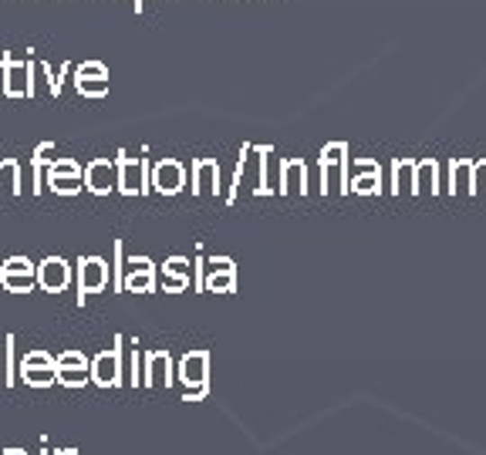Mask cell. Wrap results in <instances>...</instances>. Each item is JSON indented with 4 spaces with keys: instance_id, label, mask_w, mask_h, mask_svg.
I'll return each instance as SVG.
<instances>
[{
    "instance_id": "1",
    "label": "cell",
    "mask_w": 486,
    "mask_h": 455,
    "mask_svg": "<svg viewBox=\"0 0 486 455\" xmlns=\"http://www.w3.org/2000/svg\"><path fill=\"white\" fill-rule=\"evenodd\" d=\"M0 71H4V94L7 98H31L34 94V61H17L11 51H4Z\"/></svg>"
},
{
    "instance_id": "2",
    "label": "cell",
    "mask_w": 486,
    "mask_h": 455,
    "mask_svg": "<svg viewBox=\"0 0 486 455\" xmlns=\"http://www.w3.org/2000/svg\"><path fill=\"white\" fill-rule=\"evenodd\" d=\"M152 189L146 159H129L125 152L119 156V192L122 196H142Z\"/></svg>"
},
{
    "instance_id": "3",
    "label": "cell",
    "mask_w": 486,
    "mask_h": 455,
    "mask_svg": "<svg viewBox=\"0 0 486 455\" xmlns=\"http://www.w3.org/2000/svg\"><path fill=\"white\" fill-rule=\"evenodd\" d=\"M331 175L341 179V189L348 192V146L345 142H331L321 148V186H331Z\"/></svg>"
},
{
    "instance_id": "4",
    "label": "cell",
    "mask_w": 486,
    "mask_h": 455,
    "mask_svg": "<svg viewBox=\"0 0 486 455\" xmlns=\"http://www.w3.org/2000/svg\"><path fill=\"white\" fill-rule=\"evenodd\" d=\"M85 189L94 196H105L112 189H119V162L94 159L85 165Z\"/></svg>"
},
{
    "instance_id": "5",
    "label": "cell",
    "mask_w": 486,
    "mask_h": 455,
    "mask_svg": "<svg viewBox=\"0 0 486 455\" xmlns=\"http://www.w3.org/2000/svg\"><path fill=\"white\" fill-rule=\"evenodd\" d=\"M108 283V263L102 256H85L78 263V304H85L88 294H98L105 290Z\"/></svg>"
},
{
    "instance_id": "6",
    "label": "cell",
    "mask_w": 486,
    "mask_h": 455,
    "mask_svg": "<svg viewBox=\"0 0 486 455\" xmlns=\"http://www.w3.org/2000/svg\"><path fill=\"white\" fill-rule=\"evenodd\" d=\"M186 186V165L176 159H159L152 165V189L159 196H176L179 189Z\"/></svg>"
},
{
    "instance_id": "7",
    "label": "cell",
    "mask_w": 486,
    "mask_h": 455,
    "mask_svg": "<svg viewBox=\"0 0 486 455\" xmlns=\"http://www.w3.org/2000/svg\"><path fill=\"white\" fill-rule=\"evenodd\" d=\"M206 368H210V351H189L179 361V378H183L186 388H193L196 398L206 391Z\"/></svg>"
},
{
    "instance_id": "8",
    "label": "cell",
    "mask_w": 486,
    "mask_h": 455,
    "mask_svg": "<svg viewBox=\"0 0 486 455\" xmlns=\"http://www.w3.org/2000/svg\"><path fill=\"white\" fill-rule=\"evenodd\" d=\"M92 381L94 385H102V388H112V385H122L125 378H122V354L119 348H108L102 354H94L92 358Z\"/></svg>"
},
{
    "instance_id": "9",
    "label": "cell",
    "mask_w": 486,
    "mask_h": 455,
    "mask_svg": "<svg viewBox=\"0 0 486 455\" xmlns=\"http://www.w3.org/2000/svg\"><path fill=\"white\" fill-rule=\"evenodd\" d=\"M71 281V267H68V260L61 256H48L44 263L38 267V283L44 290H51V294H61Z\"/></svg>"
},
{
    "instance_id": "10",
    "label": "cell",
    "mask_w": 486,
    "mask_h": 455,
    "mask_svg": "<svg viewBox=\"0 0 486 455\" xmlns=\"http://www.w3.org/2000/svg\"><path fill=\"white\" fill-rule=\"evenodd\" d=\"M216 189H220V162L213 159L193 162V192L196 196H210Z\"/></svg>"
},
{
    "instance_id": "11",
    "label": "cell",
    "mask_w": 486,
    "mask_h": 455,
    "mask_svg": "<svg viewBox=\"0 0 486 455\" xmlns=\"http://www.w3.org/2000/svg\"><path fill=\"white\" fill-rule=\"evenodd\" d=\"M281 192H308V169L301 159H284L281 162Z\"/></svg>"
},
{
    "instance_id": "12",
    "label": "cell",
    "mask_w": 486,
    "mask_h": 455,
    "mask_svg": "<svg viewBox=\"0 0 486 455\" xmlns=\"http://www.w3.org/2000/svg\"><path fill=\"white\" fill-rule=\"evenodd\" d=\"M146 385H152V388L169 385V354L166 351H148L146 354Z\"/></svg>"
},
{
    "instance_id": "13",
    "label": "cell",
    "mask_w": 486,
    "mask_h": 455,
    "mask_svg": "<svg viewBox=\"0 0 486 455\" xmlns=\"http://www.w3.org/2000/svg\"><path fill=\"white\" fill-rule=\"evenodd\" d=\"M362 169L364 173L348 183V192H358V196H375L378 189H382V169H378V165H362Z\"/></svg>"
},
{
    "instance_id": "14",
    "label": "cell",
    "mask_w": 486,
    "mask_h": 455,
    "mask_svg": "<svg viewBox=\"0 0 486 455\" xmlns=\"http://www.w3.org/2000/svg\"><path fill=\"white\" fill-rule=\"evenodd\" d=\"M392 189L395 192H416V162L409 159H399L395 165H392Z\"/></svg>"
},
{
    "instance_id": "15",
    "label": "cell",
    "mask_w": 486,
    "mask_h": 455,
    "mask_svg": "<svg viewBox=\"0 0 486 455\" xmlns=\"http://www.w3.org/2000/svg\"><path fill=\"white\" fill-rule=\"evenodd\" d=\"M21 192V162L0 159V196H17Z\"/></svg>"
},
{
    "instance_id": "16",
    "label": "cell",
    "mask_w": 486,
    "mask_h": 455,
    "mask_svg": "<svg viewBox=\"0 0 486 455\" xmlns=\"http://www.w3.org/2000/svg\"><path fill=\"white\" fill-rule=\"evenodd\" d=\"M422 189L439 192V165H436V159L416 162V192H422Z\"/></svg>"
},
{
    "instance_id": "17",
    "label": "cell",
    "mask_w": 486,
    "mask_h": 455,
    "mask_svg": "<svg viewBox=\"0 0 486 455\" xmlns=\"http://www.w3.org/2000/svg\"><path fill=\"white\" fill-rule=\"evenodd\" d=\"M453 192H472V162L470 159H453Z\"/></svg>"
},
{
    "instance_id": "18",
    "label": "cell",
    "mask_w": 486,
    "mask_h": 455,
    "mask_svg": "<svg viewBox=\"0 0 486 455\" xmlns=\"http://www.w3.org/2000/svg\"><path fill=\"white\" fill-rule=\"evenodd\" d=\"M48 186L58 192V196H75L85 186V175H48Z\"/></svg>"
},
{
    "instance_id": "19",
    "label": "cell",
    "mask_w": 486,
    "mask_h": 455,
    "mask_svg": "<svg viewBox=\"0 0 486 455\" xmlns=\"http://www.w3.org/2000/svg\"><path fill=\"white\" fill-rule=\"evenodd\" d=\"M0 287L11 294H31L34 290V277L31 273H0Z\"/></svg>"
},
{
    "instance_id": "20",
    "label": "cell",
    "mask_w": 486,
    "mask_h": 455,
    "mask_svg": "<svg viewBox=\"0 0 486 455\" xmlns=\"http://www.w3.org/2000/svg\"><path fill=\"white\" fill-rule=\"evenodd\" d=\"M21 378L31 388H48V385L58 381V368H31V371H21Z\"/></svg>"
},
{
    "instance_id": "21",
    "label": "cell",
    "mask_w": 486,
    "mask_h": 455,
    "mask_svg": "<svg viewBox=\"0 0 486 455\" xmlns=\"http://www.w3.org/2000/svg\"><path fill=\"white\" fill-rule=\"evenodd\" d=\"M156 287V273H125L122 290H132V294H148Z\"/></svg>"
},
{
    "instance_id": "22",
    "label": "cell",
    "mask_w": 486,
    "mask_h": 455,
    "mask_svg": "<svg viewBox=\"0 0 486 455\" xmlns=\"http://www.w3.org/2000/svg\"><path fill=\"white\" fill-rule=\"evenodd\" d=\"M58 381L65 388H81L85 381H92V368H58Z\"/></svg>"
},
{
    "instance_id": "23",
    "label": "cell",
    "mask_w": 486,
    "mask_h": 455,
    "mask_svg": "<svg viewBox=\"0 0 486 455\" xmlns=\"http://www.w3.org/2000/svg\"><path fill=\"white\" fill-rule=\"evenodd\" d=\"M31 368H58V358L48 351H27L21 358V371H31Z\"/></svg>"
},
{
    "instance_id": "24",
    "label": "cell",
    "mask_w": 486,
    "mask_h": 455,
    "mask_svg": "<svg viewBox=\"0 0 486 455\" xmlns=\"http://www.w3.org/2000/svg\"><path fill=\"white\" fill-rule=\"evenodd\" d=\"M233 283H237V273H210L206 270V290H213V294H230L233 290Z\"/></svg>"
},
{
    "instance_id": "25",
    "label": "cell",
    "mask_w": 486,
    "mask_h": 455,
    "mask_svg": "<svg viewBox=\"0 0 486 455\" xmlns=\"http://www.w3.org/2000/svg\"><path fill=\"white\" fill-rule=\"evenodd\" d=\"M75 88L85 98H102L108 92V78H75Z\"/></svg>"
},
{
    "instance_id": "26",
    "label": "cell",
    "mask_w": 486,
    "mask_h": 455,
    "mask_svg": "<svg viewBox=\"0 0 486 455\" xmlns=\"http://www.w3.org/2000/svg\"><path fill=\"white\" fill-rule=\"evenodd\" d=\"M162 273L179 277V281H189V260H186V256H169V260L162 263Z\"/></svg>"
},
{
    "instance_id": "27",
    "label": "cell",
    "mask_w": 486,
    "mask_h": 455,
    "mask_svg": "<svg viewBox=\"0 0 486 455\" xmlns=\"http://www.w3.org/2000/svg\"><path fill=\"white\" fill-rule=\"evenodd\" d=\"M0 273H38V267L27 260V256H11V260H4V267H0Z\"/></svg>"
},
{
    "instance_id": "28",
    "label": "cell",
    "mask_w": 486,
    "mask_h": 455,
    "mask_svg": "<svg viewBox=\"0 0 486 455\" xmlns=\"http://www.w3.org/2000/svg\"><path fill=\"white\" fill-rule=\"evenodd\" d=\"M75 78H108V67L102 61H85L75 67Z\"/></svg>"
},
{
    "instance_id": "29",
    "label": "cell",
    "mask_w": 486,
    "mask_h": 455,
    "mask_svg": "<svg viewBox=\"0 0 486 455\" xmlns=\"http://www.w3.org/2000/svg\"><path fill=\"white\" fill-rule=\"evenodd\" d=\"M48 175H85V169H81L78 162L71 159H58L48 165Z\"/></svg>"
},
{
    "instance_id": "30",
    "label": "cell",
    "mask_w": 486,
    "mask_h": 455,
    "mask_svg": "<svg viewBox=\"0 0 486 455\" xmlns=\"http://www.w3.org/2000/svg\"><path fill=\"white\" fill-rule=\"evenodd\" d=\"M58 368H92V361L81 351H65V354H58Z\"/></svg>"
},
{
    "instance_id": "31",
    "label": "cell",
    "mask_w": 486,
    "mask_h": 455,
    "mask_svg": "<svg viewBox=\"0 0 486 455\" xmlns=\"http://www.w3.org/2000/svg\"><path fill=\"white\" fill-rule=\"evenodd\" d=\"M51 156H54V142H40L38 148H34V165H38V169H48V165H51Z\"/></svg>"
},
{
    "instance_id": "32",
    "label": "cell",
    "mask_w": 486,
    "mask_h": 455,
    "mask_svg": "<svg viewBox=\"0 0 486 455\" xmlns=\"http://www.w3.org/2000/svg\"><path fill=\"white\" fill-rule=\"evenodd\" d=\"M125 273H156V263H152L148 256H132V260L125 263Z\"/></svg>"
},
{
    "instance_id": "33",
    "label": "cell",
    "mask_w": 486,
    "mask_h": 455,
    "mask_svg": "<svg viewBox=\"0 0 486 455\" xmlns=\"http://www.w3.org/2000/svg\"><path fill=\"white\" fill-rule=\"evenodd\" d=\"M206 270H210V273H237V267H233L230 256H213V260L206 263Z\"/></svg>"
},
{
    "instance_id": "34",
    "label": "cell",
    "mask_w": 486,
    "mask_h": 455,
    "mask_svg": "<svg viewBox=\"0 0 486 455\" xmlns=\"http://www.w3.org/2000/svg\"><path fill=\"white\" fill-rule=\"evenodd\" d=\"M162 287L169 290V294H179V290H186L189 281H179V277H169V273H162Z\"/></svg>"
},
{
    "instance_id": "35",
    "label": "cell",
    "mask_w": 486,
    "mask_h": 455,
    "mask_svg": "<svg viewBox=\"0 0 486 455\" xmlns=\"http://www.w3.org/2000/svg\"><path fill=\"white\" fill-rule=\"evenodd\" d=\"M4 378H7V385L17 381V375H14V337H7V371H4Z\"/></svg>"
},
{
    "instance_id": "36",
    "label": "cell",
    "mask_w": 486,
    "mask_h": 455,
    "mask_svg": "<svg viewBox=\"0 0 486 455\" xmlns=\"http://www.w3.org/2000/svg\"><path fill=\"white\" fill-rule=\"evenodd\" d=\"M4 455H24V452H21V449H11V452H4Z\"/></svg>"
},
{
    "instance_id": "37",
    "label": "cell",
    "mask_w": 486,
    "mask_h": 455,
    "mask_svg": "<svg viewBox=\"0 0 486 455\" xmlns=\"http://www.w3.org/2000/svg\"><path fill=\"white\" fill-rule=\"evenodd\" d=\"M58 455H78V452H75V449H65V452H58Z\"/></svg>"
},
{
    "instance_id": "38",
    "label": "cell",
    "mask_w": 486,
    "mask_h": 455,
    "mask_svg": "<svg viewBox=\"0 0 486 455\" xmlns=\"http://www.w3.org/2000/svg\"><path fill=\"white\" fill-rule=\"evenodd\" d=\"M0 88H4V71H0Z\"/></svg>"
},
{
    "instance_id": "39",
    "label": "cell",
    "mask_w": 486,
    "mask_h": 455,
    "mask_svg": "<svg viewBox=\"0 0 486 455\" xmlns=\"http://www.w3.org/2000/svg\"><path fill=\"white\" fill-rule=\"evenodd\" d=\"M142 4H148V0H139V11H142Z\"/></svg>"
}]
</instances>
